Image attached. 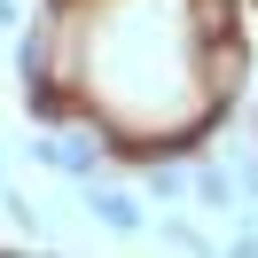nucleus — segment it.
<instances>
[{"label": "nucleus", "instance_id": "nucleus-1", "mask_svg": "<svg viewBox=\"0 0 258 258\" xmlns=\"http://www.w3.org/2000/svg\"><path fill=\"white\" fill-rule=\"evenodd\" d=\"M86 211H94L110 235H133V227H141V204H133L125 188H94V196H86Z\"/></svg>", "mask_w": 258, "mask_h": 258}, {"label": "nucleus", "instance_id": "nucleus-2", "mask_svg": "<svg viewBox=\"0 0 258 258\" xmlns=\"http://www.w3.org/2000/svg\"><path fill=\"white\" fill-rule=\"evenodd\" d=\"M204 79H211V94H227V86L242 79V47H235L227 32H211V39H204Z\"/></svg>", "mask_w": 258, "mask_h": 258}, {"label": "nucleus", "instance_id": "nucleus-3", "mask_svg": "<svg viewBox=\"0 0 258 258\" xmlns=\"http://www.w3.org/2000/svg\"><path fill=\"white\" fill-rule=\"evenodd\" d=\"M39 157H47L55 172H71V180H94V157H102V149L86 141V133H71V141H47Z\"/></svg>", "mask_w": 258, "mask_h": 258}, {"label": "nucleus", "instance_id": "nucleus-4", "mask_svg": "<svg viewBox=\"0 0 258 258\" xmlns=\"http://www.w3.org/2000/svg\"><path fill=\"white\" fill-rule=\"evenodd\" d=\"M196 32H235V0H196Z\"/></svg>", "mask_w": 258, "mask_h": 258}, {"label": "nucleus", "instance_id": "nucleus-5", "mask_svg": "<svg viewBox=\"0 0 258 258\" xmlns=\"http://www.w3.org/2000/svg\"><path fill=\"white\" fill-rule=\"evenodd\" d=\"M149 188H157V196H180L188 180H180V164H157V172H149Z\"/></svg>", "mask_w": 258, "mask_h": 258}, {"label": "nucleus", "instance_id": "nucleus-6", "mask_svg": "<svg viewBox=\"0 0 258 258\" xmlns=\"http://www.w3.org/2000/svg\"><path fill=\"white\" fill-rule=\"evenodd\" d=\"M0 24H16V0H0Z\"/></svg>", "mask_w": 258, "mask_h": 258}]
</instances>
